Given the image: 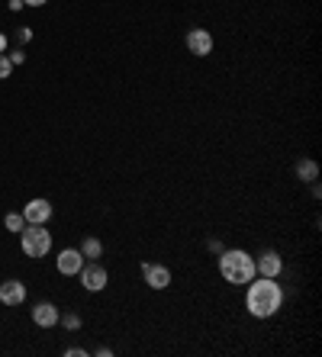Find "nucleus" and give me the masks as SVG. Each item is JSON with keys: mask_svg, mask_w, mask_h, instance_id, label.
<instances>
[{"mask_svg": "<svg viewBox=\"0 0 322 357\" xmlns=\"http://www.w3.org/2000/svg\"><path fill=\"white\" fill-rule=\"evenodd\" d=\"M245 309L252 319H274L284 309V287L277 277H252L245 283Z\"/></svg>", "mask_w": 322, "mask_h": 357, "instance_id": "nucleus-1", "label": "nucleus"}, {"mask_svg": "<svg viewBox=\"0 0 322 357\" xmlns=\"http://www.w3.org/2000/svg\"><path fill=\"white\" fill-rule=\"evenodd\" d=\"M216 267H220L222 280L232 283V287H245L254 277V258L245 248H222L216 255Z\"/></svg>", "mask_w": 322, "mask_h": 357, "instance_id": "nucleus-2", "label": "nucleus"}, {"mask_svg": "<svg viewBox=\"0 0 322 357\" xmlns=\"http://www.w3.org/2000/svg\"><path fill=\"white\" fill-rule=\"evenodd\" d=\"M20 248L26 258H45L52 251V232L45 225H26L20 232Z\"/></svg>", "mask_w": 322, "mask_h": 357, "instance_id": "nucleus-3", "label": "nucleus"}, {"mask_svg": "<svg viewBox=\"0 0 322 357\" xmlns=\"http://www.w3.org/2000/svg\"><path fill=\"white\" fill-rule=\"evenodd\" d=\"M77 280H81V287H84L87 293H103L107 283H110V274H107V267H103L100 261H84Z\"/></svg>", "mask_w": 322, "mask_h": 357, "instance_id": "nucleus-4", "label": "nucleus"}, {"mask_svg": "<svg viewBox=\"0 0 322 357\" xmlns=\"http://www.w3.org/2000/svg\"><path fill=\"white\" fill-rule=\"evenodd\" d=\"M187 52L190 55H197V59H206L213 52V33L210 29H204V26H194L190 33H187Z\"/></svg>", "mask_w": 322, "mask_h": 357, "instance_id": "nucleus-5", "label": "nucleus"}, {"mask_svg": "<svg viewBox=\"0 0 322 357\" xmlns=\"http://www.w3.org/2000/svg\"><path fill=\"white\" fill-rule=\"evenodd\" d=\"M142 280L148 283V290H168L171 287V271L164 264H152V261H142Z\"/></svg>", "mask_w": 322, "mask_h": 357, "instance_id": "nucleus-6", "label": "nucleus"}, {"mask_svg": "<svg viewBox=\"0 0 322 357\" xmlns=\"http://www.w3.org/2000/svg\"><path fill=\"white\" fill-rule=\"evenodd\" d=\"M52 203L49 199H43V197H36V199H29L23 206V219H26V225H49V219H52Z\"/></svg>", "mask_w": 322, "mask_h": 357, "instance_id": "nucleus-7", "label": "nucleus"}, {"mask_svg": "<svg viewBox=\"0 0 322 357\" xmlns=\"http://www.w3.org/2000/svg\"><path fill=\"white\" fill-rule=\"evenodd\" d=\"M55 267H59L61 277H77V274H81V267H84V255H81V248H65V251H59V258H55Z\"/></svg>", "mask_w": 322, "mask_h": 357, "instance_id": "nucleus-8", "label": "nucleus"}, {"mask_svg": "<svg viewBox=\"0 0 322 357\" xmlns=\"http://www.w3.org/2000/svg\"><path fill=\"white\" fill-rule=\"evenodd\" d=\"M284 274V258L277 251H261L254 258V277H280Z\"/></svg>", "mask_w": 322, "mask_h": 357, "instance_id": "nucleus-9", "label": "nucleus"}, {"mask_svg": "<svg viewBox=\"0 0 322 357\" xmlns=\"http://www.w3.org/2000/svg\"><path fill=\"white\" fill-rule=\"evenodd\" d=\"M26 296H29V290H26L23 280H3L0 283V303L10 309H17L26 303Z\"/></svg>", "mask_w": 322, "mask_h": 357, "instance_id": "nucleus-10", "label": "nucleus"}, {"mask_svg": "<svg viewBox=\"0 0 322 357\" xmlns=\"http://www.w3.org/2000/svg\"><path fill=\"white\" fill-rule=\"evenodd\" d=\"M59 306H55V303H36L33 306V322L39 325V328H55V325H59Z\"/></svg>", "mask_w": 322, "mask_h": 357, "instance_id": "nucleus-11", "label": "nucleus"}, {"mask_svg": "<svg viewBox=\"0 0 322 357\" xmlns=\"http://www.w3.org/2000/svg\"><path fill=\"white\" fill-rule=\"evenodd\" d=\"M297 177L303 183H313V181H319V165H316L313 158H303V161H297Z\"/></svg>", "mask_w": 322, "mask_h": 357, "instance_id": "nucleus-12", "label": "nucleus"}, {"mask_svg": "<svg viewBox=\"0 0 322 357\" xmlns=\"http://www.w3.org/2000/svg\"><path fill=\"white\" fill-rule=\"evenodd\" d=\"M81 255H84V261H100V255H103V241L100 238H84L81 241Z\"/></svg>", "mask_w": 322, "mask_h": 357, "instance_id": "nucleus-13", "label": "nucleus"}, {"mask_svg": "<svg viewBox=\"0 0 322 357\" xmlns=\"http://www.w3.org/2000/svg\"><path fill=\"white\" fill-rule=\"evenodd\" d=\"M3 229H7V232H13V235L23 232V229H26L23 213H7V216H3Z\"/></svg>", "mask_w": 322, "mask_h": 357, "instance_id": "nucleus-14", "label": "nucleus"}, {"mask_svg": "<svg viewBox=\"0 0 322 357\" xmlns=\"http://www.w3.org/2000/svg\"><path fill=\"white\" fill-rule=\"evenodd\" d=\"M59 322L65 325V328H68V332H77V328H81V325H84V319L77 316V312H65V316H59Z\"/></svg>", "mask_w": 322, "mask_h": 357, "instance_id": "nucleus-15", "label": "nucleus"}, {"mask_svg": "<svg viewBox=\"0 0 322 357\" xmlns=\"http://www.w3.org/2000/svg\"><path fill=\"white\" fill-rule=\"evenodd\" d=\"M10 71H13V65H10L7 52H0V81H7V77H10Z\"/></svg>", "mask_w": 322, "mask_h": 357, "instance_id": "nucleus-16", "label": "nucleus"}, {"mask_svg": "<svg viewBox=\"0 0 322 357\" xmlns=\"http://www.w3.org/2000/svg\"><path fill=\"white\" fill-rule=\"evenodd\" d=\"M17 42H20V45L33 42V29H29V26H20V29H17Z\"/></svg>", "mask_w": 322, "mask_h": 357, "instance_id": "nucleus-17", "label": "nucleus"}, {"mask_svg": "<svg viewBox=\"0 0 322 357\" xmlns=\"http://www.w3.org/2000/svg\"><path fill=\"white\" fill-rule=\"evenodd\" d=\"M7 59H10V65L17 68V65H23V61H26V52H23V49H17V52H7Z\"/></svg>", "mask_w": 322, "mask_h": 357, "instance_id": "nucleus-18", "label": "nucleus"}, {"mask_svg": "<svg viewBox=\"0 0 322 357\" xmlns=\"http://www.w3.org/2000/svg\"><path fill=\"white\" fill-rule=\"evenodd\" d=\"M91 351L87 348H65V357H87Z\"/></svg>", "mask_w": 322, "mask_h": 357, "instance_id": "nucleus-19", "label": "nucleus"}, {"mask_svg": "<svg viewBox=\"0 0 322 357\" xmlns=\"http://www.w3.org/2000/svg\"><path fill=\"white\" fill-rule=\"evenodd\" d=\"M206 248H210V251H213V255H220V251H222V241L210 238V241H206Z\"/></svg>", "mask_w": 322, "mask_h": 357, "instance_id": "nucleus-20", "label": "nucleus"}, {"mask_svg": "<svg viewBox=\"0 0 322 357\" xmlns=\"http://www.w3.org/2000/svg\"><path fill=\"white\" fill-rule=\"evenodd\" d=\"M26 7H45V3H49V0H23Z\"/></svg>", "mask_w": 322, "mask_h": 357, "instance_id": "nucleus-21", "label": "nucleus"}, {"mask_svg": "<svg viewBox=\"0 0 322 357\" xmlns=\"http://www.w3.org/2000/svg\"><path fill=\"white\" fill-rule=\"evenodd\" d=\"M23 7H26L23 0H10V10H13V13H17V10H23Z\"/></svg>", "mask_w": 322, "mask_h": 357, "instance_id": "nucleus-22", "label": "nucleus"}, {"mask_svg": "<svg viewBox=\"0 0 322 357\" xmlns=\"http://www.w3.org/2000/svg\"><path fill=\"white\" fill-rule=\"evenodd\" d=\"M7 45H10V39L3 33H0V52H7Z\"/></svg>", "mask_w": 322, "mask_h": 357, "instance_id": "nucleus-23", "label": "nucleus"}]
</instances>
